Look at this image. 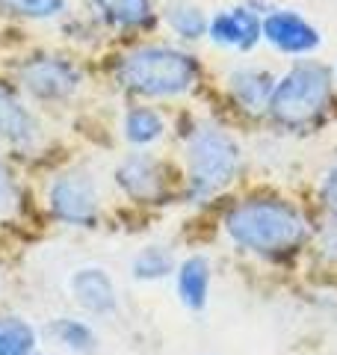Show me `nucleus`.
<instances>
[{
    "instance_id": "obj_13",
    "label": "nucleus",
    "mask_w": 337,
    "mask_h": 355,
    "mask_svg": "<svg viewBox=\"0 0 337 355\" xmlns=\"http://www.w3.org/2000/svg\"><path fill=\"white\" fill-rule=\"evenodd\" d=\"M92 6L116 30H142L154 21L151 0H92Z\"/></svg>"
},
{
    "instance_id": "obj_1",
    "label": "nucleus",
    "mask_w": 337,
    "mask_h": 355,
    "mask_svg": "<svg viewBox=\"0 0 337 355\" xmlns=\"http://www.w3.org/2000/svg\"><path fill=\"white\" fill-rule=\"evenodd\" d=\"M234 243L257 254H284L302 246L308 237V222L293 205L278 198H252L237 205L225 219Z\"/></svg>"
},
{
    "instance_id": "obj_19",
    "label": "nucleus",
    "mask_w": 337,
    "mask_h": 355,
    "mask_svg": "<svg viewBox=\"0 0 337 355\" xmlns=\"http://www.w3.org/2000/svg\"><path fill=\"white\" fill-rule=\"evenodd\" d=\"M133 272H137V279H163L166 272H172V254L160 246L142 249L133 261Z\"/></svg>"
},
{
    "instance_id": "obj_10",
    "label": "nucleus",
    "mask_w": 337,
    "mask_h": 355,
    "mask_svg": "<svg viewBox=\"0 0 337 355\" xmlns=\"http://www.w3.org/2000/svg\"><path fill=\"white\" fill-rule=\"evenodd\" d=\"M228 89L245 113H266L269 95L275 89L273 74L263 69H237L228 77Z\"/></svg>"
},
{
    "instance_id": "obj_23",
    "label": "nucleus",
    "mask_w": 337,
    "mask_h": 355,
    "mask_svg": "<svg viewBox=\"0 0 337 355\" xmlns=\"http://www.w3.org/2000/svg\"><path fill=\"white\" fill-rule=\"evenodd\" d=\"M27 355H30V352H27Z\"/></svg>"
},
{
    "instance_id": "obj_6",
    "label": "nucleus",
    "mask_w": 337,
    "mask_h": 355,
    "mask_svg": "<svg viewBox=\"0 0 337 355\" xmlns=\"http://www.w3.org/2000/svg\"><path fill=\"white\" fill-rule=\"evenodd\" d=\"M51 210L56 219L69 222V225H92L98 216V193L92 178L83 172L60 175L51 184Z\"/></svg>"
},
{
    "instance_id": "obj_5",
    "label": "nucleus",
    "mask_w": 337,
    "mask_h": 355,
    "mask_svg": "<svg viewBox=\"0 0 337 355\" xmlns=\"http://www.w3.org/2000/svg\"><path fill=\"white\" fill-rule=\"evenodd\" d=\"M18 83L27 89L33 98L42 101H62L77 92L80 86V71L62 57H30L21 62Z\"/></svg>"
},
{
    "instance_id": "obj_21",
    "label": "nucleus",
    "mask_w": 337,
    "mask_h": 355,
    "mask_svg": "<svg viewBox=\"0 0 337 355\" xmlns=\"http://www.w3.org/2000/svg\"><path fill=\"white\" fill-rule=\"evenodd\" d=\"M21 207V193L15 184V175L9 172V166L0 160V219H12L18 216Z\"/></svg>"
},
{
    "instance_id": "obj_3",
    "label": "nucleus",
    "mask_w": 337,
    "mask_h": 355,
    "mask_svg": "<svg viewBox=\"0 0 337 355\" xmlns=\"http://www.w3.org/2000/svg\"><path fill=\"white\" fill-rule=\"evenodd\" d=\"M331 104V71L320 62L293 65L269 95L266 113L281 128H308Z\"/></svg>"
},
{
    "instance_id": "obj_14",
    "label": "nucleus",
    "mask_w": 337,
    "mask_h": 355,
    "mask_svg": "<svg viewBox=\"0 0 337 355\" xmlns=\"http://www.w3.org/2000/svg\"><path fill=\"white\" fill-rule=\"evenodd\" d=\"M207 284H210V266L205 258H187L178 270V296L187 308H205L207 302Z\"/></svg>"
},
{
    "instance_id": "obj_7",
    "label": "nucleus",
    "mask_w": 337,
    "mask_h": 355,
    "mask_svg": "<svg viewBox=\"0 0 337 355\" xmlns=\"http://www.w3.org/2000/svg\"><path fill=\"white\" fill-rule=\"evenodd\" d=\"M261 36L284 53H311L320 48V33L293 9H269L261 21Z\"/></svg>"
},
{
    "instance_id": "obj_8",
    "label": "nucleus",
    "mask_w": 337,
    "mask_h": 355,
    "mask_svg": "<svg viewBox=\"0 0 337 355\" xmlns=\"http://www.w3.org/2000/svg\"><path fill=\"white\" fill-rule=\"evenodd\" d=\"M261 15L254 6H231L213 15L207 24L210 39L222 44V48H237V51H252L257 39H261Z\"/></svg>"
},
{
    "instance_id": "obj_18",
    "label": "nucleus",
    "mask_w": 337,
    "mask_h": 355,
    "mask_svg": "<svg viewBox=\"0 0 337 355\" xmlns=\"http://www.w3.org/2000/svg\"><path fill=\"white\" fill-rule=\"evenodd\" d=\"M0 6L12 15L33 18V21H48L56 18L65 9V0H0Z\"/></svg>"
},
{
    "instance_id": "obj_20",
    "label": "nucleus",
    "mask_w": 337,
    "mask_h": 355,
    "mask_svg": "<svg viewBox=\"0 0 337 355\" xmlns=\"http://www.w3.org/2000/svg\"><path fill=\"white\" fill-rule=\"evenodd\" d=\"M56 331V338H60L69 349H77V352H89L95 347V335H92V329L83 326V323H77V320H60V323L53 326Z\"/></svg>"
},
{
    "instance_id": "obj_17",
    "label": "nucleus",
    "mask_w": 337,
    "mask_h": 355,
    "mask_svg": "<svg viewBox=\"0 0 337 355\" xmlns=\"http://www.w3.org/2000/svg\"><path fill=\"white\" fill-rule=\"evenodd\" d=\"M33 343H36V331L24 320L0 317V355H27Z\"/></svg>"
},
{
    "instance_id": "obj_12",
    "label": "nucleus",
    "mask_w": 337,
    "mask_h": 355,
    "mask_svg": "<svg viewBox=\"0 0 337 355\" xmlns=\"http://www.w3.org/2000/svg\"><path fill=\"white\" fill-rule=\"evenodd\" d=\"M39 137V125L30 116V110L0 86V139L12 142V146H27Z\"/></svg>"
},
{
    "instance_id": "obj_4",
    "label": "nucleus",
    "mask_w": 337,
    "mask_h": 355,
    "mask_svg": "<svg viewBox=\"0 0 337 355\" xmlns=\"http://www.w3.org/2000/svg\"><path fill=\"white\" fill-rule=\"evenodd\" d=\"M187 166H189V193L210 196L234 181L240 169V148L222 128L201 125L187 142Z\"/></svg>"
},
{
    "instance_id": "obj_2",
    "label": "nucleus",
    "mask_w": 337,
    "mask_h": 355,
    "mask_svg": "<svg viewBox=\"0 0 337 355\" xmlns=\"http://www.w3.org/2000/svg\"><path fill=\"white\" fill-rule=\"evenodd\" d=\"M119 80L130 92L148 98H175L196 86L198 62L178 48L148 44V48L130 51L119 62Z\"/></svg>"
},
{
    "instance_id": "obj_22",
    "label": "nucleus",
    "mask_w": 337,
    "mask_h": 355,
    "mask_svg": "<svg viewBox=\"0 0 337 355\" xmlns=\"http://www.w3.org/2000/svg\"><path fill=\"white\" fill-rule=\"evenodd\" d=\"M322 202L337 216V166L329 175H325V181H322Z\"/></svg>"
},
{
    "instance_id": "obj_11",
    "label": "nucleus",
    "mask_w": 337,
    "mask_h": 355,
    "mask_svg": "<svg viewBox=\"0 0 337 355\" xmlns=\"http://www.w3.org/2000/svg\"><path fill=\"white\" fill-rule=\"evenodd\" d=\"M71 291L77 296L86 311L92 314H110L116 308V287H112L110 275L98 266H86V270H77L71 279Z\"/></svg>"
},
{
    "instance_id": "obj_15",
    "label": "nucleus",
    "mask_w": 337,
    "mask_h": 355,
    "mask_svg": "<svg viewBox=\"0 0 337 355\" xmlns=\"http://www.w3.org/2000/svg\"><path fill=\"white\" fill-rule=\"evenodd\" d=\"M166 21L181 39H201L207 33V18L196 3L187 0H172L166 6Z\"/></svg>"
},
{
    "instance_id": "obj_9",
    "label": "nucleus",
    "mask_w": 337,
    "mask_h": 355,
    "mask_svg": "<svg viewBox=\"0 0 337 355\" xmlns=\"http://www.w3.org/2000/svg\"><path fill=\"white\" fill-rule=\"evenodd\" d=\"M116 181L137 202H157L166 193L163 166L148 154H130L128 160H121L116 169Z\"/></svg>"
},
{
    "instance_id": "obj_16",
    "label": "nucleus",
    "mask_w": 337,
    "mask_h": 355,
    "mask_svg": "<svg viewBox=\"0 0 337 355\" xmlns=\"http://www.w3.org/2000/svg\"><path fill=\"white\" fill-rule=\"evenodd\" d=\"M125 139L133 146H148V142L160 139L163 133V119L160 113H154L151 107H133L125 113Z\"/></svg>"
}]
</instances>
